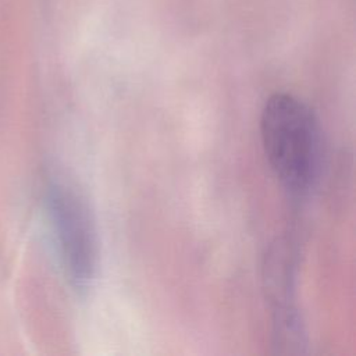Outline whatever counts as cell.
<instances>
[{
    "instance_id": "obj_1",
    "label": "cell",
    "mask_w": 356,
    "mask_h": 356,
    "mask_svg": "<svg viewBox=\"0 0 356 356\" xmlns=\"http://www.w3.org/2000/svg\"><path fill=\"white\" fill-rule=\"evenodd\" d=\"M264 154L280 181L293 192L306 191L318 168L320 136L312 110L288 93L271 95L261 111Z\"/></svg>"
},
{
    "instance_id": "obj_2",
    "label": "cell",
    "mask_w": 356,
    "mask_h": 356,
    "mask_svg": "<svg viewBox=\"0 0 356 356\" xmlns=\"http://www.w3.org/2000/svg\"><path fill=\"white\" fill-rule=\"evenodd\" d=\"M63 263L76 288H86L97 264V235L86 200L72 186L56 184L49 196Z\"/></svg>"
}]
</instances>
